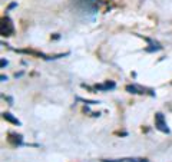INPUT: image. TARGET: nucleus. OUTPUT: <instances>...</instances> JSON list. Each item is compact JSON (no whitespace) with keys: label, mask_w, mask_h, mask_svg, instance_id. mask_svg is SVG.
<instances>
[{"label":"nucleus","mask_w":172,"mask_h":162,"mask_svg":"<svg viewBox=\"0 0 172 162\" xmlns=\"http://www.w3.org/2000/svg\"><path fill=\"white\" fill-rule=\"evenodd\" d=\"M0 30H2V35H3V36H12V35H13L15 29H13V23H12V20L9 17H3Z\"/></svg>","instance_id":"1"},{"label":"nucleus","mask_w":172,"mask_h":162,"mask_svg":"<svg viewBox=\"0 0 172 162\" xmlns=\"http://www.w3.org/2000/svg\"><path fill=\"white\" fill-rule=\"evenodd\" d=\"M155 126L159 131L165 132V134H169V128L167 126V122H165V118L162 114H156L155 115Z\"/></svg>","instance_id":"2"},{"label":"nucleus","mask_w":172,"mask_h":162,"mask_svg":"<svg viewBox=\"0 0 172 162\" xmlns=\"http://www.w3.org/2000/svg\"><path fill=\"white\" fill-rule=\"evenodd\" d=\"M102 162H148L145 158H121V159H102Z\"/></svg>","instance_id":"3"},{"label":"nucleus","mask_w":172,"mask_h":162,"mask_svg":"<svg viewBox=\"0 0 172 162\" xmlns=\"http://www.w3.org/2000/svg\"><path fill=\"white\" fill-rule=\"evenodd\" d=\"M3 119H6V121H9V122H12V124H15V125H20V121L16 119L12 114H9V112H5V114H3Z\"/></svg>","instance_id":"4"},{"label":"nucleus","mask_w":172,"mask_h":162,"mask_svg":"<svg viewBox=\"0 0 172 162\" xmlns=\"http://www.w3.org/2000/svg\"><path fill=\"white\" fill-rule=\"evenodd\" d=\"M9 142H12L13 145H20L22 144V136L16 135V134H10V135H9Z\"/></svg>","instance_id":"5"},{"label":"nucleus","mask_w":172,"mask_h":162,"mask_svg":"<svg viewBox=\"0 0 172 162\" xmlns=\"http://www.w3.org/2000/svg\"><path fill=\"white\" fill-rule=\"evenodd\" d=\"M113 88H115L113 82H106L105 85H98L96 89H99V91H108V89H113Z\"/></svg>","instance_id":"6"},{"label":"nucleus","mask_w":172,"mask_h":162,"mask_svg":"<svg viewBox=\"0 0 172 162\" xmlns=\"http://www.w3.org/2000/svg\"><path fill=\"white\" fill-rule=\"evenodd\" d=\"M126 91H128L129 93H144L142 89H139V88L135 86V85H128V86H126Z\"/></svg>","instance_id":"7"},{"label":"nucleus","mask_w":172,"mask_h":162,"mask_svg":"<svg viewBox=\"0 0 172 162\" xmlns=\"http://www.w3.org/2000/svg\"><path fill=\"white\" fill-rule=\"evenodd\" d=\"M6 65H7V62H6V60L3 59V60H2V66H6Z\"/></svg>","instance_id":"8"}]
</instances>
